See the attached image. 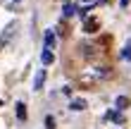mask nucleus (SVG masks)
I'll use <instances>...</instances> for the list:
<instances>
[{
    "instance_id": "nucleus-1",
    "label": "nucleus",
    "mask_w": 131,
    "mask_h": 129,
    "mask_svg": "<svg viewBox=\"0 0 131 129\" xmlns=\"http://www.w3.org/2000/svg\"><path fill=\"white\" fill-rule=\"evenodd\" d=\"M98 29H100V19H98V17L83 19V31H86V34H95Z\"/></svg>"
},
{
    "instance_id": "nucleus-2",
    "label": "nucleus",
    "mask_w": 131,
    "mask_h": 129,
    "mask_svg": "<svg viewBox=\"0 0 131 129\" xmlns=\"http://www.w3.org/2000/svg\"><path fill=\"white\" fill-rule=\"evenodd\" d=\"M45 79H48V70H38L36 79H34V91H41L43 84H45Z\"/></svg>"
},
{
    "instance_id": "nucleus-3",
    "label": "nucleus",
    "mask_w": 131,
    "mask_h": 129,
    "mask_svg": "<svg viewBox=\"0 0 131 129\" xmlns=\"http://www.w3.org/2000/svg\"><path fill=\"white\" fill-rule=\"evenodd\" d=\"M43 45H45V50H52V45H55V31H52V29H45V34H43Z\"/></svg>"
},
{
    "instance_id": "nucleus-4",
    "label": "nucleus",
    "mask_w": 131,
    "mask_h": 129,
    "mask_svg": "<svg viewBox=\"0 0 131 129\" xmlns=\"http://www.w3.org/2000/svg\"><path fill=\"white\" fill-rule=\"evenodd\" d=\"M14 110H17V120H19V122H26V103L24 101H17Z\"/></svg>"
},
{
    "instance_id": "nucleus-5",
    "label": "nucleus",
    "mask_w": 131,
    "mask_h": 129,
    "mask_svg": "<svg viewBox=\"0 0 131 129\" xmlns=\"http://www.w3.org/2000/svg\"><path fill=\"white\" fill-rule=\"evenodd\" d=\"M17 26H19L17 22H10V24H7V29H5V34H3V38H0V41H3V43H7V41H10L12 36H14V29H17Z\"/></svg>"
},
{
    "instance_id": "nucleus-6",
    "label": "nucleus",
    "mask_w": 131,
    "mask_h": 129,
    "mask_svg": "<svg viewBox=\"0 0 131 129\" xmlns=\"http://www.w3.org/2000/svg\"><path fill=\"white\" fill-rule=\"evenodd\" d=\"M41 62H43V67H48V65H52L55 62V55H52V50H41Z\"/></svg>"
},
{
    "instance_id": "nucleus-7",
    "label": "nucleus",
    "mask_w": 131,
    "mask_h": 129,
    "mask_svg": "<svg viewBox=\"0 0 131 129\" xmlns=\"http://www.w3.org/2000/svg\"><path fill=\"white\" fill-rule=\"evenodd\" d=\"M69 110H74V112H81V110H86V101H83V98H74V101L69 103Z\"/></svg>"
},
{
    "instance_id": "nucleus-8",
    "label": "nucleus",
    "mask_w": 131,
    "mask_h": 129,
    "mask_svg": "<svg viewBox=\"0 0 131 129\" xmlns=\"http://www.w3.org/2000/svg\"><path fill=\"white\" fill-rule=\"evenodd\" d=\"M107 120H112V122L122 124V122H124V117H122V110H112V112H107Z\"/></svg>"
},
{
    "instance_id": "nucleus-9",
    "label": "nucleus",
    "mask_w": 131,
    "mask_h": 129,
    "mask_svg": "<svg viewBox=\"0 0 131 129\" xmlns=\"http://www.w3.org/2000/svg\"><path fill=\"white\" fill-rule=\"evenodd\" d=\"M76 12H79V7L72 5V3H67V5L62 7V14H64V17H72V14H76Z\"/></svg>"
},
{
    "instance_id": "nucleus-10",
    "label": "nucleus",
    "mask_w": 131,
    "mask_h": 129,
    "mask_svg": "<svg viewBox=\"0 0 131 129\" xmlns=\"http://www.w3.org/2000/svg\"><path fill=\"white\" fill-rule=\"evenodd\" d=\"M114 105H117V110H124V108H129V98L126 96H117Z\"/></svg>"
},
{
    "instance_id": "nucleus-11",
    "label": "nucleus",
    "mask_w": 131,
    "mask_h": 129,
    "mask_svg": "<svg viewBox=\"0 0 131 129\" xmlns=\"http://www.w3.org/2000/svg\"><path fill=\"white\" fill-rule=\"evenodd\" d=\"M122 60H131V41L126 43V48L122 50Z\"/></svg>"
},
{
    "instance_id": "nucleus-12",
    "label": "nucleus",
    "mask_w": 131,
    "mask_h": 129,
    "mask_svg": "<svg viewBox=\"0 0 131 129\" xmlns=\"http://www.w3.org/2000/svg\"><path fill=\"white\" fill-rule=\"evenodd\" d=\"M45 129H57V127H55V117H52V115L45 117Z\"/></svg>"
},
{
    "instance_id": "nucleus-13",
    "label": "nucleus",
    "mask_w": 131,
    "mask_h": 129,
    "mask_svg": "<svg viewBox=\"0 0 131 129\" xmlns=\"http://www.w3.org/2000/svg\"><path fill=\"white\" fill-rule=\"evenodd\" d=\"M119 3H122V7H126V5H129V0H119Z\"/></svg>"
},
{
    "instance_id": "nucleus-14",
    "label": "nucleus",
    "mask_w": 131,
    "mask_h": 129,
    "mask_svg": "<svg viewBox=\"0 0 131 129\" xmlns=\"http://www.w3.org/2000/svg\"><path fill=\"white\" fill-rule=\"evenodd\" d=\"M81 3H95V0H81Z\"/></svg>"
},
{
    "instance_id": "nucleus-15",
    "label": "nucleus",
    "mask_w": 131,
    "mask_h": 129,
    "mask_svg": "<svg viewBox=\"0 0 131 129\" xmlns=\"http://www.w3.org/2000/svg\"><path fill=\"white\" fill-rule=\"evenodd\" d=\"M103 3H110V0H103Z\"/></svg>"
},
{
    "instance_id": "nucleus-16",
    "label": "nucleus",
    "mask_w": 131,
    "mask_h": 129,
    "mask_svg": "<svg viewBox=\"0 0 131 129\" xmlns=\"http://www.w3.org/2000/svg\"><path fill=\"white\" fill-rule=\"evenodd\" d=\"M14 3H19V0H14Z\"/></svg>"
},
{
    "instance_id": "nucleus-17",
    "label": "nucleus",
    "mask_w": 131,
    "mask_h": 129,
    "mask_svg": "<svg viewBox=\"0 0 131 129\" xmlns=\"http://www.w3.org/2000/svg\"><path fill=\"white\" fill-rule=\"evenodd\" d=\"M64 3H69V0H64Z\"/></svg>"
}]
</instances>
